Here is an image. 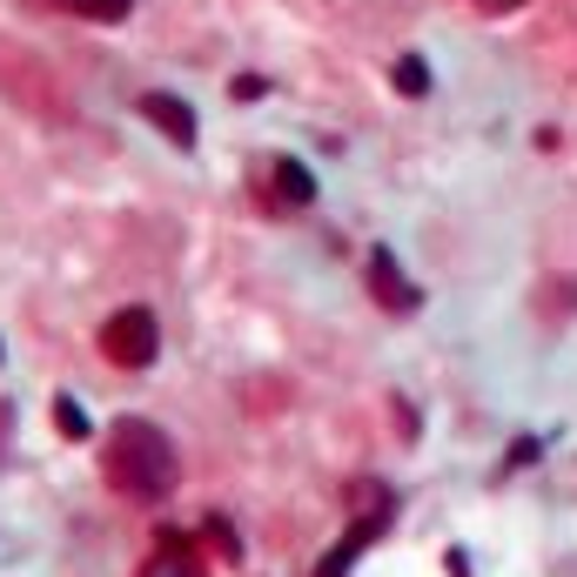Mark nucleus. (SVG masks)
Wrapping results in <instances>:
<instances>
[{"label": "nucleus", "instance_id": "nucleus-1", "mask_svg": "<svg viewBox=\"0 0 577 577\" xmlns=\"http://www.w3.org/2000/svg\"><path fill=\"white\" fill-rule=\"evenodd\" d=\"M101 470H108V483L121 490V498L154 504V498H169V490H175L182 457H175V437L161 430V424L121 417V424L108 430V444H101Z\"/></svg>", "mask_w": 577, "mask_h": 577}, {"label": "nucleus", "instance_id": "nucleus-2", "mask_svg": "<svg viewBox=\"0 0 577 577\" xmlns=\"http://www.w3.org/2000/svg\"><path fill=\"white\" fill-rule=\"evenodd\" d=\"M101 356H108L115 370H154V356H161V322H154V309H141V302L115 309V316L101 322Z\"/></svg>", "mask_w": 577, "mask_h": 577}, {"label": "nucleus", "instance_id": "nucleus-3", "mask_svg": "<svg viewBox=\"0 0 577 577\" xmlns=\"http://www.w3.org/2000/svg\"><path fill=\"white\" fill-rule=\"evenodd\" d=\"M370 296H376L389 316H417V302H424V289L396 269V256H389V249H370Z\"/></svg>", "mask_w": 577, "mask_h": 577}, {"label": "nucleus", "instance_id": "nucleus-4", "mask_svg": "<svg viewBox=\"0 0 577 577\" xmlns=\"http://www.w3.org/2000/svg\"><path fill=\"white\" fill-rule=\"evenodd\" d=\"M141 577H209V570H202V551H195L189 537L161 531L154 551H148V564H141Z\"/></svg>", "mask_w": 577, "mask_h": 577}, {"label": "nucleus", "instance_id": "nucleus-5", "mask_svg": "<svg viewBox=\"0 0 577 577\" xmlns=\"http://www.w3.org/2000/svg\"><path fill=\"white\" fill-rule=\"evenodd\" d=\"M135 108H141L161 135H169L175 148H195V108H189V101H175V95H161V88H154V95H141Z\"/></svg>", "mask_w": 577, "mask_h": 577}, {"label": "nucleus", "instance_id": "nucleus-6", "mask_svg": "<svg viewBox=\"0 0 577 577\" xmlns=\"http://www.w3.org/2000/svg\"><path fill=\"white\" fill-rule=\"evenodd\" d=\"M269 195H276V209H309L316 202V175L302 169V161H276V169H269Z\"/></svg>", "mask_w": 577, "mask_h": 577}, {"label": "nucleus", "instance_id": "nucleus-7", "mask_svg": "<svg viewBox=\"0 0 577 577\" xmlns=\"http://www.w3.org/2000/svg\"><path fill=\"white\" fill-rule=\"evenodd\" d=\"M41 8L74 14V21H101V28H115V21H128V14H135V0H41Z\"/></svg>", "mask_w": 577, "mask_h": 577}, {"label": "nucleus", "instance_id": "nucleus-8", "mask_svg": "<svg viewBox=\"0 0 577 577\" xmlns=\"http://www.w3.org/2000/svg\"><path fill=\"white\" fill-rule=\"evenodd\" d=\"M389 81H396V88H403L409 101H424V95H430V67H424L417 54H403V61L389 67Z\"/></svg>", "mask_w": 577, "mask_h": 577}, {"label": "nucleus", "instance_id": "nucleus-9", "mask_svg": "<svg viewBox=\"0 0 577 577\" xmlns=\"http://www.w3.org/2000/svg\"><path fill=\"white\" fill-rule=\"evenodd\" d=\"M54 424H61V437H74V444L95 430V424H88V409H81L74 396H61V403H54Z\"/></svg>", "mask_w": 577, "mask_h": 577}, {"label": "nucleus", "instance_id": "nucleus-10", "mask_svg": "<svg viewBox=\"0 0 577 577\" xmlns=\"http://www.w3.org/2000/svg\"><path fill=\"white\" fill-rule=\"evenodd\" d=\"M483 14H511V8H524V0H477Z\"/></svg>", "mask_w": 577, "mask_h": 577}]
</instances>
